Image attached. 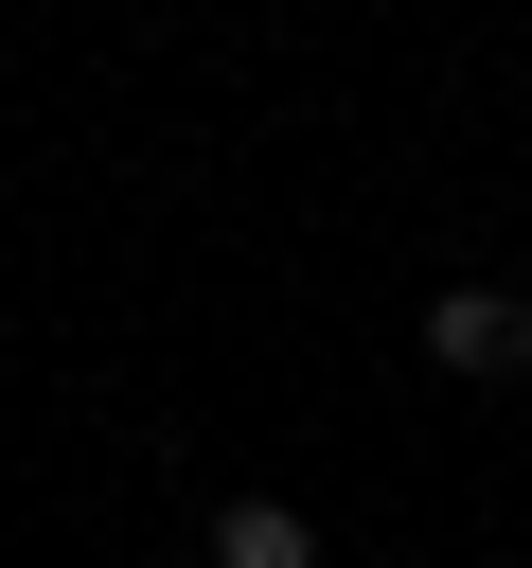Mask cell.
Instances as JSON below:
<instances>
[{"instance_id":"7a4b0ae2","label":"cell","mask_w":532,"mask_h":568,"mask_svg":"<svg viewBox=\"0 0 532 568\" xmlns=\"http://www.w3.org/2000/svg\"><path fill=\"white\" fill-rule=\"evenodd\" d=\"M213 568H319V532H301L284 497H231V515H213Z\"/></svg>"},{"instance_id":"6da1fadb","label":"cell","mask_w":532,"mask_h":568,"mask_svg":"<svg viewBox=\"0 0 532 568\" xmlns=\"http://www.w3.org/2000/svg\"><path fill=\"white\" fill-rule=\"evenodd\" d=\"M426 355H443L461 390L532 373V284H443V302H426Z\"/></svg>"}]
</instances>
